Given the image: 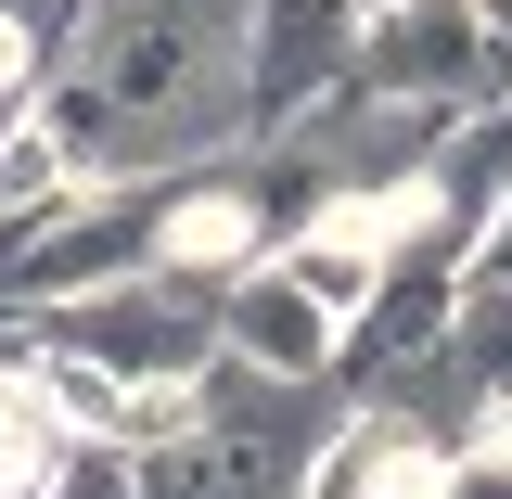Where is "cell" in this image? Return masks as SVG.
<instances>
[{
	"label": "cell",
	"instance_id": "obj_1",
	"mask_svg": "<svg viewBox=\"0 0 512 499\" xmlns=\"http://www.w3.org/2000/svg\"><path fill=\"white\" fill-rule=\"evenodd\" d=\"M39 128L77 192L218 167L244 141V0H64L39 39Z\"/></svg>",
	"mask_w": 512,
	"mask_h": 499
},
{
	"label": "cell",
	"instance_id": "obj_6",
	"mask_svg": "<svg viewBox=\"0 0 512 499\" xmlns=\"http://www.w3.org/2000/svg\"><path fill=\"white\" fill-rule=\"evenodd\" d=\"M218 359L282 372V384H333V359H346V320L308 308L282 269H231V282H218Z\"/></svg>",
	"mask_w": 512,
	"mask_h": 499
},
{
	"label": "cell",
	"instance_id": "obj_8",
	"mask_svg": "<svg viewBox=\"0 0 512 499\" xmlns=\"http://www.w3.org/2000/svg\"><path fill=\"white\" fill-rule=\"evenodd\" d=\"M500 218H512V205H500Z\"/></svg>",
	"mask_w": 512,
	"mask_h": 499
},
{
	"label": "cell",
	"instance_id": "obj_7",
	"mask_svg": "<svg viewBox=\"0 0 512 499\" xmlns=\"http://www.w3.org/2000/svg\"><path fill=\"white\" fill-rule=\"evenodd\" d=\"M39 499H128V474H116V448H64Z\"/></svg>",
	"mask_w": 512,
	"mask_h": 499
},
{
	"label": "cell",
	"instance_id": "obj_5",
	"mask_svg": "<svg viewBox=\"0 0 512 499\" xmlns=\"http://www.w3.org/2000/svg\"><path fill=\"white\" fill-rule=\"evenodd\" d=\"M359 52V0H244V141L295 128Z\"/></svg>",
	"mask_w": 512,
	"mask_h": 499
},
{
	"label": "cell",
	"instance_id": "obj_3",
	"mask_svg": "<svg viewBox=\"0 0 512 499\" xmlns=\"http://www.w3.org/2000/svg\"><path fill=\"white\" fill-rule=\"evenodd\" d=\"M192 436L218 448L231 499H308L320 448L346 436L333 384H282V372H244V359H205L192 372Z\"/></svg>",
	"mask_w": 512,
	"mask_h": 499
},
{
	"label": "cell",
	"instance_id": "obj_4",
	"mask_svg": "<svg viewBox=\"0 0 512 499\" xmlns=\"http://www.w3.org/2000/svg\"><path fill=\"white\" fill-rule=\"evenodd\" d=\"M346 90H384V103H487L500 64H487V26L461 0H384V13H359Z\"/></svg>",
	"mask_w": 512,
	"mask_h": 499
},
{
	"label": "cell",
	"instance_id": "obj_2",
	"mask_svg": "<svg viewBox=\"0 0 512 499\" xmlns=\"http://www.w3.org/2000/svg\"><path fill=\"white\" fill-rule=\"evenodd\" d=\"M39 346H52V359H90V372H128V384H192L218 359V282H192V269H128L103 295L39 308Z\"/></svg>",
	"mask_w": 512,
	"mask_h": 499
}]
</instances>
